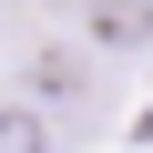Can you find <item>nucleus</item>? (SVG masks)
Returning <instances> with one entry per match:
<instances>
[{"mask_svg":"<svg viewBox=\"0 0 153 153\" xmlns=\"http://www.w3.org/2000/svg\"><path fill=\"white\" fill-rule=\"evenodd\" d=\"M31 92H41V102H61V112H82V102H92V71H82V51L41 41V51H31Z\"/></svg>","mask_w":153,"mask_h":153,"instance_id":"1","label":"nucleus"},{"mask_svg":"<svg viewBox=\"0 0 153 153\" xmlns=\"http://www.w3.org/2000/svg\"><path fill=\"white\" fill-rule=\"evenodd\" d=\"M92 41H153V0H92Z\"/></svg>","mask_w":153,"mask_h":153,"instance_id":"2","label":"nucleus"},{"mask_svg":"<svg viewBox=\"0 0 153 153\" xmlns=\"http://www.w3.org/2000/svg\"><path fill=\"white\" fill-rule=\"evenodd\" d=\"M0 153H51V123L10 102V112H0Z\"/></svg>","mask_w":153,"mask_h":153,"instance_id":"3","label":"nucleus"}]
</instances>
